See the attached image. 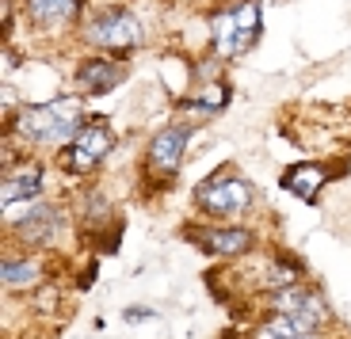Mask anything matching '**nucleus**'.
Wrapping results in <instances>:
<instances>
[{
	"label": "nucleus",
	"instance_id": "obj_1",
	"mask_svg": "<svg viewBox=\"0 0 351 339\" xmlns=\"http://www.w3.org/2000/svg\"><path fill=\"white\" fill-rule=\"evenodd\" d=\"M80 99H50V103L27 107L16 118V134L35 145H69L80 130Z\"/></svg>",
	"mask_w": 351,
	"mask_h": 339
},
{
	"label": "nucleus",
	"instance_id": "obj_2",
	"mask_svg": "<svg viewBox=\"0 0 351 339\" xmlns=\"http://www.w3.org/2000/svg\"><path fill=\"white\" fill-rule=\"evenodd\" d=\"M260 35V4L237 0L214 16V53L218 58H241Z\"/></svg>",
	"mask_w": 351,
	"mask_h": 339
},
{
	"label": "nucleus",
	"instance_id": "obj_3",
	"mask_svg": "<svg viewBox=\"0 0 351 339\" xmlns=\"http://www.w3.org/2000/svg\"><path fill=\"white\" fill-rule=\"evenodd\" d=\"M195 202H199L202 214L210 218H237L252 206V187H248L241 175H210L206 183L195 187Z\"/></svg>",
	"mask_w": 351,
	"mask_h": 339
},
{
	"label": "nucleus",
	"instance_id": "obj_4",
	"mask_svg": "<svg viewBox=\"0 0 351 339\" xmlns=\"http://www.w3.org/2000/svg\"><path fill=\"white\" fill-rule=\"evenodd\" d=\"M111 145H114V138H111V126H107L104 118L84 122V126L77 130V138L62 149V168L69 175L92 172V168H96L107 153H111Z\"/></svg>",
	"mask_w": 351,
	"mask_h": 339
},
{
	"label": "nucleus",
	"instance_id": "obj_5",
	"mask_svg": "<svg viewBox=\"0 0 351 339\" xmlns=\"http://www.w3.org/2000/svg\"><path fill=\"white\" fill-rule=\"evenodd\" d=\"M88 42L99 46V50H134L141 42V23L134 12L126 8H111L104 16H96L88 23Z\"/></svg>",
	"mask_w": 351,
	"mask_h": 339
},
{
	"label": "nucleus",
	"instance_id": "obj_6",
	"mask_svg": "<svg viewBox=\"0 0 351 339\" xmlns=\"http://www.w3.org/2000/svg\"><path fill=\"white\" fill-rule=\"evenodd\" d=\"M271 305H275V313L290 316V321L298 324L302 336H313V331L328 321L325 301H321L313 290H302V286H282L279 294L271 297Z\"/></svg>",
	"mask_w": 351,
	"mask_h": 339
},
{
	"label": "nucleus",
	"instance_id": "obj_7",
	"mask_svg": "<svg viewBox=\"0 0 351 339\" xmlns=\"http://www.w3.org/2000/svg\"><path fill=\"white\" fill-rule=\"evenodd\" d=\"M187 138H191V126H165V130L149 141V172L172 179V175L180 172Z\"/></svg>",
	"mask_w": 351,
	"mask_h": 339
},
{
	"label": "nucleus",
	"instance_id": "obj_8",
	"mask_svg": "<svg viewBox=\"0 0 351 339\" xmlns=\"http://www.w3.org/2000/svg\"><path fill=\"white\" fill-rule=\"evenodd\" d=\"M77 80L84 92H92V96H104V92H111V88H119V80H126V69L119 65V61H107V58H92L84 61L77 69Z\"/></svg>",
	"mask_w": 351,
	"mask_h": 339
},
{
	"label": "nucleus",
	"instance_id": "obj_9",
	"mask_svg": "<svg viewBox=\"0 0 351 339\" xmlns=\"http://www.w3.org/2000/svg\"><path fill=\"white\" fill-rule=\"evenodd\" d=\"M191 233L206 252H218V255H241L252 248L248 229H191Z\"/></svg>",
	"mask_w": 351,
	"mask_h": 339
},
{
	"label": "nucleus",
	"instance_id": "obj_10",
	"mask_svg": "<svg viewBox=\"0 0 351 339\" xmlns=\"http://www.w3.org/2000/svg\"><path fill=\"white\" fill-rule=\"evenodd\" d=\"M325 179H328L325 168H317V164H302V168H290V172L282 175V187H287L290 194H298V199L313 202V199H317V191L325 187Z\"/></svg>",
	"mask_w": 351,
	"mask_h": 339
},
{
	"label": "nucleus",
	"instance_id": "obj_11",
	"mask_svg": "<svg viewBox=\"0 0 351 339\" xmlns=\"http://www.w3.org/2000/svg\"><path fill=\"white\" fill-rule=\"evenodd\" d=\"M38 187H43V168H19V172H12L8 179H4V191H0V199H4V206H12V202H23V199H35Z\"/></svg>",
	"mask_w": 351,
	"mask_h": 339
},
{
	"label": "nucleus",
	"instance_id": "obj_12",
	"mask_svg": "<svg viewBox=\"0 0 351 339\" xmlns=\"http://www.w3.org/2000/svg\"><path fill=\"white\" fill-rule=\"evenodd\" d=\"M53 225H58V210L46 206V202H35V206H31V214L16 221V233L27 236V240H35V236H50Z\"/></svg>",
	"mask_w": 351,
	"mask_h": 339
},
{
	"label": "nucleus",
	"instance_id": "obj_13",
	"mask_svg": "<svg viewBox=\"0 0 351 339\" xmlns=\"http://www.w3.org/2000/svg\"><path fill=\"white\" fill-rule=\"evenodd\" d=\"M27 12L38 23H65L80 12V0H27Z\"/></svg>",
	"mask_w": 351,
	"mask_h": 339
},
{
	"label": "nucleus",
	"instance_id": "obj_14",
	"mask_svg": "<svg viewBox=\"0 0 351 339\" xmlns=\"http://www.w3.org/2000/svg\"><path fill=\"white\" fill-rule=\"evenodd\" d=\"M221 103H226V88L221 84H210L206 92H199V96H191L187 99V111H199V114H214V111H221Z\"/></svg>",
	"mask_w": 351,
	"mask_h": 339
},
{
	"label": "nucleus",
	"instance_id": "obj_15",
	"mask_svg": "<svg viewBox=\"0 0 351 339\" xmlns=\"http://www.w3.org/2000/svg\"><path fill=\"white\" fill-rule=\"evenodd\" d=\"M298 336H302L298 324L290 321V316H282V313H275L271 321L256 331V339H298Z\"/></svg>",
	"mask_w": 351,
	"mask_h": 339
},
{
	"label": "nucleus",
	"instance_id": "obj_16",
	"mask_svg": "<svg viewBox=\"0 0 351 339\" xmlns=\"http://www.w3.org/2000/svg\"><path fill=\"white\" fill-rule=\"evenodd\" d=\"M35 279H38L35 263H27V260L4 263V282H8V286H27V282H35Z\"/></svg>",
	"mask_w": 351,
	"mask_h": 339
},
{
	"label": "nucleus",
	"instance_id": "obj_17",
	"mask_svg": "<svg viewBox=\"0 0 351 339\" xmlns=\"http://www.w3.org/2000/svg\"><path fill=\"white\" fill-rule=\"evenodd\" d=\"M298 339H317V336H298Z\"/></svg>",
	"mask_w": 351,
	"mask_h": 339
}]
</instances>
